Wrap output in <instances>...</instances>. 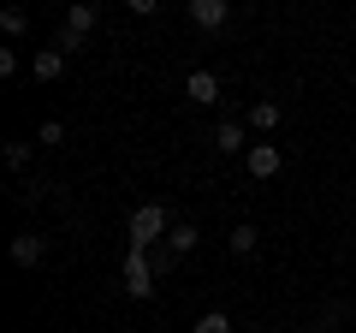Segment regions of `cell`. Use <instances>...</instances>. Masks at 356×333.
Returning <instances> with one entry per match:
<instances>
[{
  "instance_id": "8992f818",
  "label": "cell",
  "mask_w": 356,
  "mask_h": 333,
  "mask_svg": "<svg viewBox=\"0 0 356 333\" xmlns=\"http://www.w3.org/2000/svg\"><path fill=\"white\" fill-rule=\"evenodd\" d=\"M214 143H220V155H250V125H243V119H220L214 125Z\"/></svg>"
},
{
  "instance_id": "7a4b0ae2",
  "label": "cell",
  "mask_w": 356,
  "mask_h": 333,
  "mask_svg": "<svg viewBox=\"0 0 356 333\" xmlns=\"http://www.w3.org/2000/svg\"><path fill=\"white\" fill-rule=\"evenodd\" d=\"M154 280H161V274H154L149 250H131V256H125V292H131V297H149Z\"/></svg>"
},
{
  "instance_id": "ba28073f",
  "label": "cell",
  "mask_w": 356,
  "mask_h": 333,
  "mask_svg": "<svg viewBox=\"0 0 356 333\" xmlns=\"http://www.w3.org/2000/svg\"><path fill=\"white\" fill-rule=\"evenodd\" d=\"M42 256H48V238H36V232H18L13 238V262L18 268H36Z\"/></svg>"
},
{
  "instance_id": "277c9868",
  "label": "cell",
  "mask_w": 356,
  "mask_h": 333,
  "mask_svg": "<svg viewBox=\"0 0 356 333\" xmlns=\"http://www.w3.org/2000/svg\"><path fill=\"white\" fill-rule=\"evenodd\" d=\"M243 166H250V179H280L285 155H280V143H250V155H243Z\"/></svg>"
},
{
  "instance_id": "9a60e30c",
  "label": "cell",
  "mask_w": 356,
  "mask_h": 333,
  "mask_svg": "<svg viewBox=\"0 0 356 333\" xmlns=\"http://www.w3.org/2000/svg\"><path fill=\"white\" fill-rule=\"evenodd\" d=\"M6 166H13V173H24V166H30V143H6Z\"/></svg>"
},
{
  "instance_id": "52a82bcc",
  "label": "cell",
  "mask_w": 356,
  "mask_h": 333,
  "mask_svg": "<svg viewBox=\"0 0 356 333\" xmlns=\"http://www.w3.org/2000/svg\"><path fill=\"white\" fill-rule=\"evenodd\" d=\"M280 119H285V107L273 102V95H261V102L243 114V125H250V131H280Z\"/></svg>"
},
{
  "instance_id": "ac0fdd59",
  "label": "cell",
  "mask_w": 356,
  "mask_h": 333,
  "mask_svg": "<svg viewBox=\"0 0 356 333\" xmlns=\"http://www.w3.org/2000/svg\"><path fill=\"white\" fill-rule=\"evenodd\" d=\"M60 137H65V125H60V119H48V125L36 131V143H60Z\"/></svg>"
},
{
  "instance_id": "5b68a950",
  "label": "cell",
  "mask_w": 356,
  "mask_h": 333,
  "mask_svg": "<svg viewBox=\"0 0 356 333\" xmlns=\"http://www.w3.org/2000/svg\"><path fill=\"white\" fill-rule=\"evenodd\" d=\"M184 95H191L196 107H214V102H220V77L208 72V65H196V72L184 77Z\"/></svg>"
},
{
  "instance_id": "2e32d148",
  "label": "cell",
  "mask_w": 356,
  "mask_h": 333,
  "mask_svg": "<svg viewBox=\"0 0 356 333\" xmlns=\"http://www.w3.org/2000/svg\"><path fill=\"white\" fill-rule=\"evenodd\" d=\"M18 203L36 208V203H42V185H36V179H24V185H18Z\"/></svg>"
},
{
  "instance_id": "8fae6325",
  "label": "cell",
  "mask_w": 356,
  "mask_h": 333,
  "mask_svg": "<svg viewBox=\"0 0 356 333\" xmlns=\"http://www.w3.org/2000/svg\"><path fill=\"white\" fill-rule=\"evenodd\" d=\"M95 18H102V13H95L89 0H77L72 13H65V30H72V36H89V30H95Z\"/></svg>"
},
{
  "instance_id": "3957f363",
  "label": "cell",
  "mask_w": 356,
  "mask_h": 333,
  "mask_svg": "<svg viewBox=\"0 0 356 333\" xmlns=\"http://www.w3.org/2000/svg\"><path fill=\"white\" fill-rule=\"evenodd\" d=\"M184 13H191V24H196V30H208V36H214V30H226V24H232V0H191Z\"/></svg>"
},
{
  "instance_id": "7c38bea8",
  "label": "cell",
  "mask_w": 356,
  "mask_h": 333,
  "mask_svg": "<svg viewBox=\"0 0 356 333\" xmlns=\"http://www.w3.org/2000/svg\"><path fill=\"white\" fill-rule=\"evenodd\" d=\"M226 244H232V256H255V244H261V232H255L250 220H243V226H232V238H226Z\"/></svg>"
},
{
  "instance_id": "6da1fadb",
  "label": "cell",
  "mask_w": 356,
  "mask_h": 333,
  "mask_svg": "<svg viewBox=\"0 0 356 333\" xmlns=\"http://www.w3.org/2000/svg\"><path fill=\"white\" fill-rule=\"evenodd\" d=\"M125 232H131V250H154V244H166V232H172V215H166L161 203H137L131 220H125Z\"/></svg>"
},
{
  "instance_id": "5bb4252c",
  "label": "cell",
  "mask_w": 356,
  "mask_h": 333,
  "mask_svg": "<svg viewBox=\"0 0 356 333\" xmlns=\"http://www.w3.org/2000/svg\"><path fill=\"white\" fill-rule=\"evenodd\" d=\"M0 30H6V36H24V30H30V13H24V6H6V13H0Z\"/></svg>"
},
{
  "instance_id": "4fadbf2b",
  "label": "cell",
  "mask_w": 356,
  "mask_h": 333,
  "mask_svg": "<svg viewBox=\"0 0 356 333\" xmlns=\"http://www.w3.org/2000/svg\"><path fill=\"white\" fill-rule=\"evenodd\" d=\"M196 333H232V316L226 309H202L196 316Z\"/></svg>"
},
{
  "instance_id": "30bf717a",
  "label": "cell",
  "mask_w": 356,
  "mask_h": 333,
  "mask_svg": "<svg viewBox=\"0 0 356 333\" xmlns=\"http://www.w3.org/2000/svg\"><path fill=\"white\" fill-rule=\"evenodd\" d=\"M65 72V54L60 48H36V84H60Z\"/></svg>"
},
{
  "instance_id": "9c48e42d",
  "label": "cell",
  "mask_w": 356,
  "mask_h": 333,
  "mask_svg": "<svg viewBox=\"0 0 356 333\" xmlns=\"http://www.w3.org/2000/svg\"><path fill=\"white\" fill-rule=\"evenodd\" d=\"M196 244H202V232H196L191 220H172V232H166V250H172V256H191Z\"/></svg>"
},
{
  "instance_id": "d6986e66",
  "label": "cell",
  "mask_w": 356,
  "mask_h": 333,
  "mask_svg": "<svg viewBox=\"0 0 356 333\" xmlns=\"http://www.w3.org/2000/svg\"><path fill=\"white\" fill-rule=\"evenodd\" d=\"M315 333H327V327H315Z\"/></svg>"
},
{
  "instance_id": "e0dca14e",
  "label": "cell",
  "mask_w": 356,
  "mask_h": 333,
  "mask_svg": "<svg viewBox=\"0 0 356 333\" xmlns=\"http://www.w3.org/2000/svg\"><path fill=\"white\" fill-rule=\"evenodd\" d=\"M54 48H60V54H77V48H83V36H72V30H60V36H54Z\"/></svg>"
}]
</instances>
